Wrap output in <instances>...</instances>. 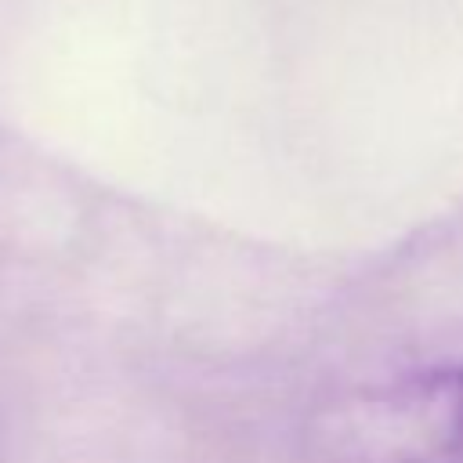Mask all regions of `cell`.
I'll list each match as a JSON object with an SVG mask.
<instances>
[{
    "label": "cell",
    "instance_id": "6da1fadb",
    "mask_svg": "<svg viewBox=\"0 0 463 463\" xmlns=\"http://www.w3.org/2000/svg\"><path fill=\"white\" fill-rule=\"evenodd\" d=\"M318 463H463V362L329 394L307 416Z\"/></svg>",
    "mask_w": 463,
    "mask_h": 463
}]
</instances>
